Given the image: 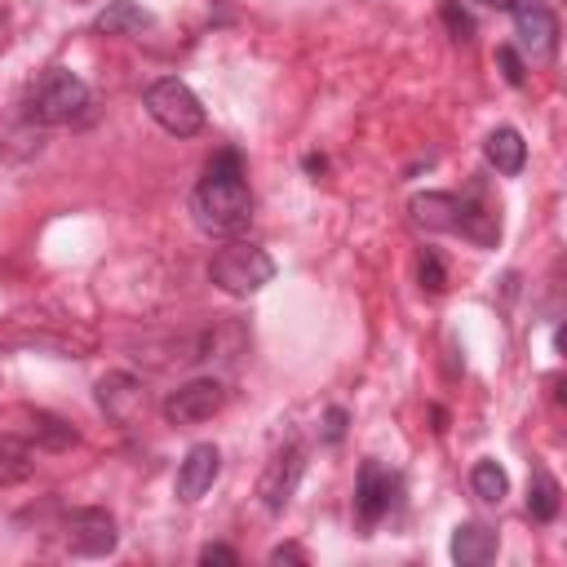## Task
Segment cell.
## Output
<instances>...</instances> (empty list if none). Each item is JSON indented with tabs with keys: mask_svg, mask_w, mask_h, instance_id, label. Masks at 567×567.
<instances>
[{
	"mask_svg": "<svg viewBox=\"0 0 567 567\" xmlns=\"http://www.w3.org/2000/svg\"><path fill=\"white\" fill-rule=\"evenodd\" d=\"M496 549H501V536L487 523H461L452 532V558L461 567H483V563L496 558Z\"/></svg>",
	"mask_w": 567,
	"mask_h": 567,
	"instance_id": "obj_13",
	"label": "cell"
},
{
	"mask_svg": "<svg viewBox=\"0 0 567 567\" xmlns=\"http://www.w3.org/2000/svg\"><path fill=\"white\" fill-rule=\"evenodd\" d=\"M31 470H35V452H31V443L18 439V434H0V487L31 478Z\"/></svg>",
	"mask_w": 567,
	"mask_h": 567,
	"instance_id": "obj_16",
	"label": "cell"
},
{
	"mask_svg": "<svg viewBox=\"0 0 567 567\" xmlns=\"http://www.w3.org/2000/svg\"><path fill=\"white\" fill-rule=\"evenodd\" d=\"M341 430H346V412H341V408H332V412H328V425H323L328 443H337V439H341Z\"/></svg>",
	"mask_w": 567,
	"mask_h": 567,
	"instance_id": "obj_24",
	"label": "cell"
},
{
	"mask_svg": "<svg viewBox=\"0 0 567 567\" xmlns=\"http://www.w3.org/2000/svg\"><path fill=\"white\" fill-rule=\"evenodd\" d=\"M284 558H292V563H301V549H292V545H279V549L270 554V563H284Z\"/></svg>",
	"mask_w": 567,
	"mask_h": 567,
	"instance_id": "obj_25",
	"label": "cell"
},
{
	"mask_svg": "<svg viewBox=\"0 0 567 567\" xmlns=\"http://www.w3.org/2000/svg\"><path fill=\"white\" fill-rule=\"evenodd\" d=\"M301 470H306V447L292 439V443H284L275 456H270V465H266V474H261V505L270 509V514H279L288 501H292V492H297V478H301Z\"/></svg>",
	"mask_w": 567,
	"mask_h": 567,
	"instance_id": "obj_8",
	"label": "cell"
},
{
	"mask_svg": "<svg viewBox=\"0 0 567 567\" xmlns=\"http://www.w3.org/2000/svg\"><path fill=\"white\" fill-rule=\"evenodd\" d=\"M487 4H501V9H509V4H514V0H487Z\"/></svg>",
	"mask_w": 567,
	"mask_h": 567,
	"instance_id": "obj_26",
	"label": "cell"
},
{
	"mask_svg": "<svg viewBox=\"0 0 567 567\" xmlns=\"http://www.w3.org/2000/svg\"><path fill=\"white\" fill-rule=\"evenodd\" d=\"M93 27H97L102 35H137V31L151 27V13H146L137 0H111V4L97 13Z\"/></svg>",
	"mask_w": 567,
	"mask_h": 567,
	"instance_id": "obj_15",
	"label": "cell"
},
{
	"mask_svg": "<svg viewBox=\"0 0 567 567\" xmlns=\"http://www.w3.org/2000/svg\"><path fill=\"white\" fill-rule=\"evenodd\" d=\"M496 66H501L505 84H514V89L527 80V66H523V58H518V49H514V44H501V49H496Z\"/></svg>",
	"mask_w": 567,
	"mask_h": 567,
	"instance_id": "obj_20",
	"label": "cell"
},
{
	"mask_svg": "<svg viewBox=\"0 0 567 567\" xmlns=\"http://www.w3.org/2000/svg\"><path fill=\"white\" fill-rule=\"evenodd\" d=\"M527 514H532L536 523H549V518L558 514V483H554L549 470H536V474H532V487H527Z\"/></svg>",
	"mask_w": 567,
	"mask_h": 567,
	"instance_id": "obj_18",
	"label": "cell"
},
{
	"mask_svg": "<svg viewBox=\"0 0 567 567\" xmlns=\"http://www.w3.org/2000/svg\"><path fill=\"white\" fill-rule=\"evenodd\" d=\"M84 111H89V84H84L80 75H71L66 66L44 71V75L35 80L31 97H27V120H31V124H44V128L71 124V120H80Z\"/></svg>",
	"mask_w": 567,
	"mask_h": 567,
	"instance_id": "obj_2",
	"label": "cell"
},
{
	"mask_svg": "<svg viewBox=\"0 0 567 567\" xmlns=\"http://www.w3.org/2000/svg\"><path fill=\"white\" fill-rule=\"evenodd\" d=\"M31 439L40 443V447H53V452H62V447H71L80 434L62 421V416H53V412H35L31 416Z\"/></svg>",
	"mask_w": 567,
	"mask_h": 567,
	"instance_id": "obj_19",
	"label": "cell"
},
{
	"mask_svg": "<svg viewBox=\"0 0 567 567\" xmlns=\"http://www.w3.org/2000/svg\"><path fill=\"white\" fill-rule=\"evenodd\" d=\"M514 31H518V44H523L532 58H545V53H554V44H558V18H554V9L540 4V0H518V4H514Z\"/></svg>",
	"mask_w": 567,
	"mask_h": 567,
	"instance_id": "obj_10",
	"label": "cell"
},
{
	"mask_svg": "<svg viewBox=\"0 0 567 567\" xmlns=\"http://www.w3.org/2000/svg\"><path fill=\"white\" fill-rule=\"evenodd\" d=\"M217 474H221V452L213 443H195L186 452V461L177 465V496L182 501H199L213 487Z\"/></svg>",
	"mask_w": 567,
	"mask_h": 567,
	"instance_id": "obj_11",
	"label": "cell"
},
{
	"mask_svg": "<svg viewBox=\"0 0 567 567\" xmlns=\"http://www.w3.org/2000/svg\"><path fill=\"white\" fill-rule=\"evenodd\" d=\"M208 279L230 297H248V292H257V288H266L275 279V261H270L266 248H257L248 239H230L226 248L213 252Z\"/></svg>",
	"mask_w": 567,
	"mask_h": 567,
	"instance_id": "obj_3",
	"label": "cell"
},
{
	"mask_svg": "<svg viewBox=\"0 0 567 567\" xmlns=\"http://www.w3.org/2000/svg\"><path fill=\"white\" fill-rule=\"evenodd\" d=\"M443 18H447V27L456 31V40H470V31H474V27H470V18H465V13H456V4H443Z\"/></svg>",
	"mask_w": 567,
	"mask_h": 567,
	"instance_id": "obj_23",
	"label": "cell"
},
{
	"mask_svg": "<svg viewBox=\"0 0 567 567\" xmlns=\"http://www.w3.org/2000/svg\"><path fill=\"white\" fill-rule=\"evenodd\" d=\"M190 213L199 221V230L208 235H239L252 217V195H248V182H244V164L235 151H221L204 182L195 186L190 195Z\"/></svg>",
	"mask_w": 567,
	"mask_h": 567,
	"instance_id": "obj_1",
	"label": "cell"
},
{
	"mask_svg": "<svg viewBox=\"0 0 567 567\" xmlns=\"http://www.w3.org/2000/svg\"><path fill=\"white\" fill-rule=\"evenodd\" d=\"M142 106H146V115H151L164 133H173V137H195V133L204 128V106H199V97H195L182 80H173V75L155 80V84L146 89Z\"/></svg>",
	"mask_w": 567,
	"mask_h": 567,
	"instance_id": "obj_4",
	"label": "cell"
},
{
	"mask_svg": "<svg viewBox=\"0 0 567 567\" xmlns=\"http://www.w3.org/2000/svg\"><path fill=\"white\" fill-rule=\"evenodd\" d=\"M483 155H487V164H492L501 177H514V173H523V164H527V142L518 137V128H492L487 142H483Z\"/></svg>",
	"mask_w": 567,
	"mask_h": 567,
	"instance_id": "obj_14",
	"label": "cell"
},
{
	"mask_svg": "<svg viewBox=\"0 0 567 567\" xmlns=\"http://www.w3.org/2000/svg\"><path fill=\"white\" fill-rule=\"evenodd\" d=\"M470 487H474V496H478L483 505H501L505 492H509V478H505V470H501L496 461H478V465L470 470Z\"/></svg>",
	"mask_w": 567,
	"mask_h": 567,
	"instance_id": "obj_17",
	"label": "cell"
},
{
	"mask_svg": "<svg viewBox=\"0 0 567 567\" xmlns=\"http://www.w3.org/2000/svg\"><path fill=\"white\" fill-rule=\"evenodd\" d=\"M62 536H66V549L75 558H106L115 554L120 545V532H115V518L106 509H71L62 518Z\"/></svg>",
	"mask_w": 567,
	"mask_h": 567,
	"instance_id": "obj_5",
	"label": "cell"
},
{
	"mask_svg": "<svg viewBox=\"0 0 567 567\" xmlns=\"http://www.w3.org/2000/svg\"><path fill=\"white\" fill-rule=\"evenodd\" d=\"M199 563H226V567H235V563H239V554H235V549H226V545H204V549H199Z\"/></svg>",
	"mask_w": 567,
	"mask_h": 567,
	"instance_id": "obj_22",
	"label": "cell"
},
{
	"mask_svg": "<svg viewBox=\"0 0 567 567\" xmlns=\"http://www.w3.org/2000/svg\"><path fill=\"white\" fill-rule=\"evenodd\" d=\"M421 288H425V292H443V288H447V270H443L439 252H430V248H425V257H421Z\"/></svg>",
	"mask_w": 567,
	"mask_h": 567,
	"instance_id": "obj_21",
	"label": "cell"
},
{
	"mask_svg": "<svg viewBox=\"0 0 567 567\" xmlns=\"http://www.w3.org/2000/svg\"><path fill=\"white\" fill-rule=\"evenodd\" d=\"M221 403H226V385L217 377H195L164 399V416H168V425H199V421L217 416Z\"/></svg>",
	"mask_w": 567,
	"mask_h": 567,
	"instance_id": "obj_6",
	"label": "cell"
},
{
	"mask_svg": "<svg viewBox=\"0 0 567 567\" xmlns=\"http://www.w3.org/2000/svg\"><path fill=\"white\" fill-rule=\"evenodd\" d=\"M412 221L421 230H461V195H447V190H425V195H412Z\"/></svg>",
	"mask_w": 567,
	"mask_h": 567,
	"instance_id": "obj_12",
	"label": "cell"
},
{
	"mask_svg": "<svg viewBox=\"0 0 567 567\" xmlns=\"http://www.w3.org/2000/svg\"><path fill=\"white\" fill-rule=\"evenodd\" d=\"M394 496H399V474H390L381 461H363L359 465V483H354V514H359V523L363 527L381 523L390 514Z\"/></svg>",
	"mask_w": 567,
	"mask_h": 567,
	"instance_id": "obj_7",
	"label": "cell"
},
{
	"mask_svg": "<svg viewBox=\"0 0 567 567\" xmlns=\"http://www.w3.org/2000/svg\"><path fill=\"white\" fill-rule=\"evenodd\" d=\"M97 403L115 425H137L146 416V385L128 372H106L97 381Z\"/></svg>",
	"mask_w": 567,
	"mask_h": 567,
	"instance_id": "obj_9",
	"label": "cell"
}]
</instances>
